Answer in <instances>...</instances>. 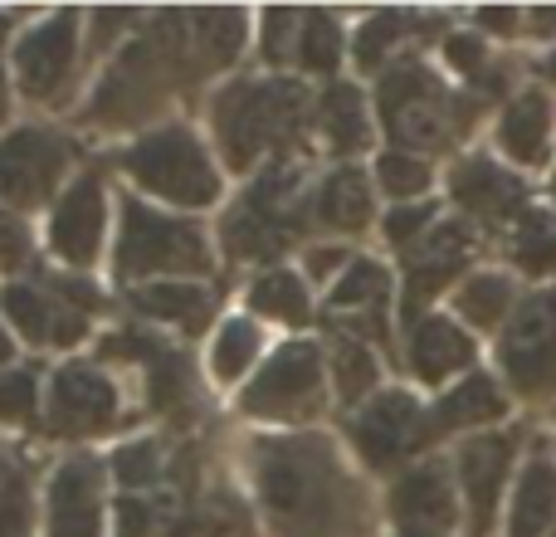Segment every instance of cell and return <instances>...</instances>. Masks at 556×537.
Masks as SVG:
<instances>
[{
  "instance_id": "cell-1",
  "label": "cell",
  "mask_w": 556,
  "mask_h": 537,
  "mask_svg": "<svg viewBox=\"0 0 556 537\" xmlns=\"http://www.w3.org/2000/svg\"><path fill=\"white\" fill-rule=\"evenodd\" d=\"M260 489L283 537H342V519H332L342 479L317 440L269 445L260 454Z\"/></svg>"
},
{
  "instance_id": "cell-2",
  "label": "cell",
  "mask_w": 556,
  "mask_h": 537,
  "mask_svg": "<svg viewBox=\"0 0 556 537\" xmlns=\"http://www.w3.org/2000/svg\"><path fill=\"white\" fill-rule=\"evenodd\" d=\"M303 117L307 98L288 78H250V84H230L215 98V137H220V152L235 172L283 147L303 127Z\"/></svg>"
},
{
  "instance_id": "cell-3",
  "label": "cell",
  "mask_w": 556,
  "mask_h": 537,
  "mask_svg": "<svg viewBox=\"0 0 556 537\" xmlns=\"http://www.w3.org/2000/svg\"><path fill=\"white\" fill-rule=\"evenodd\" d=\"M123 166L137 186H147L152 196H162L172 205H211L220 196V176H215L211 157L195 142L191 127H181V123L137 137L127 147Z\"/></svg>"
},
{
  "instance_id": "cell-4",
  "label": "cell",
  "mask_w": 556,
  "mask_h": 537,
  "mask_svg": "<svg viewBox=\"0 0 556 537\" xmlns=\"http://www.w3.org/2000/svg\"><path fill=\"white\" fill-rule=\"evenodd\" d=\"M473 103H454L450 93L440 88V78L430 74L425 64H401L386 74L381 84V117L391 127V137L401 147H410L420 157V147H440L450 142V127L469 123Z\"/></svg>"
},
{
  "instance_id": "cell-5",
  "label": "cell",
  "mask_w": 556,
  "mask_h": 537,
  "mask_svg": "<svg viewBox=\"0 0 556 537\" xmlns=\"http://www.w3.org/2000/svg\"><path fill=\"white\" fill-rule=\"evenodd\" d=\"M211 250L205 235L186 221L152 211L142 201H127L123 211V240H117V274L147 278V274H205Z\"/></svg>"
},
{
  "instance_id": "cell-6",
  "label": "cell",
  "mask_w": 556,
  "mask_h": 537,
  "mask_svg": "<svg viewBox=\"0 0 556 537\" xmlns=\"http://www.w3.org/2000/svg\"><path fill=\"white\" fill-rule=\"evenodd\" d=\"M498 362L513 391L542 401L556 391V284L538 288L513 308L508 327L498 337Z\"/></svg>"
},
{
  "instance_id": "cell-7",
  "label": "cell",
  "mask_w": 556,
  "mask_h": 537,
  "mask_svg": "<svg viewBox=\"0 0 556 537\" xmlns=\"http://www.w3.org/2000/svg\"><path fill=\"white\" fill-rule=\"evenodd\" d=\"M244 411L269 421H298L317 415L323 405V352L317 342H288L264 362V372L244 386Z\"/></svg>"
},
{
  "instance_id": "cell-8",
  "label": "cell",
  "mask_w": 556,
  "mask_h": 537,
  "mask_svg": "<svg viewBox=\"0 0 556 537\" xmlns=\"http://www.w3.org/2000/svg\"><path fill=\"white\" fill-rule=\"evenodd\" d=\"M74 162V142L49 127H25L0 142V201L10 205H39L54 196Z\"/></svg>"
},
{
  "instance_id": "cell-9",
  "label": "cell",
  "mask_w": 556,
  "mask_h": 537,
  "mask_svg": "<svg viewBox=\"0 0 556 537\" xmlns=\"http://www.w3.org/2000/svg\"><path fill=\"white\" fill-rule=\"evenodd\" d=\"M298 196H293V172H269L250 196L240 201V211L225 225V240L240 260H264V254L288 250V235L298 225Z\"/></svg>"
},
{
  "instance_id": "cell-10",
  "label": "cell",
  "mask_w": 556,
  "mask_h": 537,
  "mask_svg": "<svg viewBox=\"0 0 556 537\" xmlns=\"http://www.w3.org/2000/svg\"><path fill=\"white\" fill-rule=\"evenodd\" d=\"M356 450L366 454V464L386 470V464L405 460V454L425 450L434 440L430 415L420 411L410 391H381L362 415H356Z\"/></svg>"
},
{
  "instance_id": "cell-11",
  "label": "cell",
  "mask_w": 556,
  "mask_h": 537,
  "mask_svg": "<svg viewBox=\"0 0 556 537\" xmlns=\"http://www.w3.org/2000/svg\"><path fill=\"white\" fill-rule=\"evenodd\" d=\"M513 454H518V435H473V440L459 445V489L469 499V533L489 537L493 533V513H498V499L508 489V470Z\"/></svg>"
},
{
  "instance_id": "cell-12",
  "label": "cell",
  "mask_w": 556,
  "mask_h": 537,
  "mask_svg": "<svg viewBox=\"0 0 556 537\" xmlns=\"http://www.w3.org/2000/svg\"><path fill=\"white\" fill-rule=\"evenodd\" d=\"M74 45H78V15L59 10V15L39 20L15 49V74H20V93L49 103L64 88V78L74 74Z\"/></svg>"
},
{
  "instance_id": "cell-13",
  "label": "cell",
  "mask_w": 556,
  "mask_h": 537,
  "mask_svg": "<svg viewBox=\"0 0 556 537\" xmlns=\"http://www.w3.org/2000/svg\"><path fill=\"white\" fill-rule=\"evenodd\" d=\"M103 225H108V196L98 176H78L54 205V221H49V245L64 264H93L98 245H103Z\"/></svg>"
},
{
  "instance_id": "cell-14",
  "label": "cell",
  "mask_w": 556,
  "mask_h": 537,
  "mask_svg": "<svg viewBox=\"0 0 556 537\" xmlns=\"http://www.w3.org/2000/svg\"><path fill=\"white\" fill-rule=\"evenodd\" d=\"M469 254H473V235L464 230L459 221L434 225L420 245H410V250H405V260H410V278H405V317H415L420 303H430L450 278H459V268L469 264Z\"/></svg>"
},
{
  "instance_id": "cell-15",
  "label": "cell",
  "mask_w": 556,
  "mask_h": 537,
  "mask_svg": "<svg viewBox=\"0 0 556 537\" xmlns=\"http://www.w3.org/2000/svg\"><path fill=\"white\" fill-rule=\"evenodd\" d=\"M103 533V479L88 454L59 464L49 484V537H98Z\"/></svg>"
},
{
  "instance_id": "cell-16",
  "label": "cell",
  "mask_w": 556,
  "mask_h": 537,
  "mask_svg": "<svg viewBox=\"0 0 556 537\" xmlns=\"http://www.w3.org/2000/svg\"><path fill=\"white\" fill-rule=\"evenodd\" d=\"M117 415V391L93 366H64L49 386V425L54 435H93Z\"/></svg>"
},
{
  "instance_id": "cell-17",
  "label": "cell",
  "mask_w": 556,
  "mask_h": 537,
  "mask_svg": "<svg viewBox=\"0 0 556 537\" xmlns=\"http://www.w3.org/2000/svg\"><path fill=\"white\" fill-rule=\"evenodd\" d=\"M454 196H459L464 211H473L479 221H522L528 215V191L508 166L489 162V157H469V162L454 166Z\"/></svg>"
},
{
  "instance_id": "cell-18",
  "label": "cell",
  "mask_w": 556,
  "mask_h": 537,
  "mask_svg": "<svg viewBox=\"0 0 556 537\" xmlns=\"http://www.w3.org/2000/svg\"><path fill=\"white\" fill-rule=\"evenodd\" d=\"M391 513L405 528L420 533H450L459 519V499H454V479L444 464H420L391 489Z\"/></svg>"
},
{
  "instance_id": "cell-19",
  "label": "cell",
  "mask_w": 556,
  "mask_h": 537,
  "mask_svg": "<svg viewBox=\"0 0 556 537\" xmlns=\"http://www.w3.org/2000/svg\"><path fill=\"white\" fill-rule=\"evenodd\" d=\"M473 366V337L464 333L454 317H415L410 327V372L420 376L425 386L450 382L454 372H469Z\"/></svg>"
},
{
  "instance_id": "cell-20",
  "label": "cell",
  "mask_w": 556,
  "mask_h": 537,
  "mask_svg": "<svg viewBox=\"0 0 556 537\" xmlns=\"http://www.w3.org/2000/svg\"><path fill=\"white\" fill-rule=\"evenodd\" d=\"M498 147L513 157L518 166H542L552 152V103L547 93L528 88L518 93L498 117Z\"/></svg>"
},
{
  "instance_id": "cell-21",
  "label": "cell",
  "mask_w": 556,
  "mask_h": 537,
  "mask_svg": "<svg viewBox=\"0 0 556 537\" xmlns=\"http://www.w3.org/2000/svg\"><path fill=\"white\" fill-rule=\"evenodd\" d=\"M508 415V401H503L498 382L483 372L464 376L454 391H444L430 411V430L434 435H450V430H479V425H493Z\"/></svg>"
},
{
  "instance_id": "cell-22",
  "label": "cell",
  "mask_w": 556,
  "mask_h": 537,
  "mask_svg": "<svg viewBox=\"0 0 556 537\" xmlns=\"http://www.w3.org/2000/svg\"><path fill=\"white\" fill-rule=\"evenodd\" d=\"M5 313H10V323L20 327V337H25V342H59V347H68V342H78V337H84V317H78V313H59V308L49 303L39 288H25V284H10L5 288Z\"/></svg>"
},
{
  "instance_id": "cell-23",
  "label": "cell",
  "mask_w": 556,
  "mask_h": 537,
  "mask_svg": "<svg viewBox=\"0 0 556 537\" xmlns=\"http://www.w3.org/2000/svg\"><path fill=\"white\" fill-rule=\"evenodd\" d=\"M556 533V464L532 460L513 494L508 537H552Z\"/></svg>"
},
{
  "instance_id": "cell-24",
  "label": "cell",
  "mask_w": 556,
  "mask_h": 537,
  "mask_svg": "<svg viewBox=\"0 0 556 537\" xmlns=\"http://www.w3.org/2000/svg\"><path fill=\"white\" fill-rule=\"evenodd\" d=\"M317 127L327 133L332 152H342V157L371 147V123H366L362 93H356L352 84H332V88H327L323 103H317Z\"/></svg>"
},
{
  "instance_id": "cell-25",
  "label": "cell",
  "mask_w": 556,
  "mask_h": 537,
  "mask_svg": "<svg viewBox=\"0 0 556 537\" xmlns=\"http://www.w3.org/2000/svg\"><path fill=\"white\" fill-rule=\"evenodd\" d=\"M317 221L332 225V230H346V235L371 225V186H366V176L352 172V166L327 176L323 191H317Z\"/></svg>"
},
{
  "instance_id": "cell-26",
  "label": "cell",
  "mask_w": 556,
  "mask_h": 537,
  "mask_svg": "<svg viewBox=\"0 0 556 537\" xmlns=\"http://www.w3.org/2000/svg\"><path fill=\"white\" fill-rule=\"evenodd\" d=\"M513 298H518V288H513L508 274H473L459 284V294H454V308H459V317L469 327H479V333H493V327H508L513 317Z\"/></svg>"
},
{
  "instance_id": "cell-27",
  "label": "cell",
  "mask_w": 556,
  "mask_h": 537,
  "mask_svg": "<svg viewBox=\"0 0 556 537\" xmlns=\"http://www.w3.org/2000/svg\"><path fill=\"white\" fill-rule=\"evenodd\" d=\"M132 303L142 308V313L162 317V323H181V327H201L205 317H211V294H205L201 284H186V278H176V284L137 288Z\"/></svg>"
},
{
  "instance_id": "cell-28",
  "label": "cell",
  "mask_w": 556,
  "mask_h": 537,
  "mask_svg": "<svg viewBox=\"0 0 556 537\" xmlns=\"http://www.w3.org/2000/svg\"><path fill=\"white\" fill-rule=\"evenodd\" d=\"M250 303L260 308L264 317H278V323H307V284L288 268H274L260 284L250 288Z\"/></svg>"
},
{
  "instance_id": "cell-29",
  "label": "cell",
  "mask_w": 556,
  "mask_h": 537,
  "mask_svg": "<svg viewBox=\"0 0 556 537\" xmlns=\"http://www.w3.org/2000/svg\"><path fill=\"white\" fill-rule=\"evenodd\" d=\"M254 357H260V327H254L250 317H230L211 347V372L220 376V382H240Z\"/></svg>"
},
{
  "instance_id": "cell-30",
  "label": "cell",
  "mask_w": 556,
  "mask_h": 537,
  "mask_svg": "<svg viewBox=\"0 0 556 537\" xmlns=\"http://www.w3.org/2000/svg\"><path fill=\"white\" fill-rule=\"evenodd\" d=\"M298 64L313 74H332L342 64V29L327 10H303V35H298Z\"/></svg>"
},
{
  "instance_id": "cell-31",
  "label": "cell",
  "mask_w": 556,
  "mask_h": 537,
  "mask_svg": "<svg viewBox=\"0 0 556 537\" xmlns=\"http://www.w3.org/2000/svg\"><path fill=\"white\" fill-rule=\"evenodd\" d=\"M513 260L528 274H556V221L542 211H528L513 230Z\"/></svg>"
},
{
  "instance_id": "cell-32",
  "label": "cell",
  "mask_w": 556,
  "mask_h": 537,
  "mask_svg": "<svg viewBox=\"0 0 556 537\" xmlns=\"http://www.w3.org/2000/svg\"><path fill=\"white\" fill-rule=\"evenodd\" d=\"M386 268L381 264H352L342 278H337V288H332V308L337 313H352V308H362V313H371V308H381V298H386Z\"/></svg>"
},
{
  "instance_id": "cell-33",
  "label": "cell",
  "mask_w": 556,
  "mask_h": 537,
  "mask_svg": "<svg viewBox=\"0 0 556 537\" xmlns=\"http://www.w3.org/2000/svg\"><path fill=\"white\" fill-rule=\"evenodd\" d=\"M410 25H415V20L401 15V10H381L376 20H366L362 35H356V64H362V68H381V59L401 45V35Z\"/></svg>"
},
{
  "instance_id": "cell-34",
  "label": "cell",
  "mask_w": 556,
  "mask_h": 537,
  "mask_svg": "<svg viewBox=\"0 0 556 537\" xmlns=\"http://www.w3.org/2000/svg\"><path fill=\"white\" fill-rule=\"evenodd\" d=\"M376 182H381L386 196L410 201V196H420L425 186H430V162L415 152H386L381 162H376Z\"/></svg>"
},
{
  "instance_id": "cell-35",
  "label": "cell",
  "mask_w": 556,
  "mask_h": 537,
  "mask_svg": "<svg viewBox=\"0 0 556 537\" xmlns=\"http://www.w3.org/2000/svg\"><path fill=\"white\" fill-rule=\"evenodd\" d=\"M376 376H381L376 357L366 352L356 337H342V342H337V391H342V401H362L376 386Z\"/></svg>"
},
{
  "instance_id": "cell-36",
  "label": "cell",
  "mask_w": 556,
  "mask_h": 537,
  "mask_svg": "<svg viewBox=\"0 0 556 537\" xmlns=\"http://www.w3.org/2000/svg\"><path fill=\"white\" fill-rule=\"evenodd\" d=\"M35 411V372H0V421H29Z\"/></svg>"
},
{
  "instance_id": "cell-37",
  "label": "cell",
  "mask_w": 556,
  "mask_h": 537,
  "mask_svg": "<svg viewBox=\"0 0 556 537\" xmlns=\"http://www.w3.org/2000/svg\"><path fill=\"white\" fill-rule=\"evenodd\" d=\"M298 35H303V10H269L264 15V54L269 59L298 54Z\"/></svg>"
},
{
  "instance_id": "cell-38",
  "label": "cell",
  "mask_w": 556,
  "mask_h": 537,
  "mask_svg": "<svg viewBox=\"0 0 556 537\" xmlns=\"http://www.w3.org/2000/svg\"><path fill=\"white\" fill-rule=\"evenodd\" d=\"M430 225H434V205H401V211L386 215V235H391V245H401V250L420 245Z\"/></svg>"
},
{
  "instance_id": "cell-39",
  "label": "cell",
  "mask_w": 556,
  "mask_h": 537,
  "mask_svg": "<svg viewBox=\"0 0 556 537\" xmlns=\"http://www.w3.org/2000/svg\"><path fill=\"white\" fill-rule=\"evenodd\" d=\"M113 474L127 484V489H142V484L156 479V450L152 445H127V450H117Z\"/></svg>"
},
{
  "instance_id": "cell-40",
  "label": "cell",
  "mask_w": 556,
  "mask_h": 537,
  "mask_svg": "<svg viewBox=\"0 0 556 537\" xmlns=\"http://www.w3.org/2000/svg\"><path fill=\"white\" fill-rule=\"evenodd\" d=\"M0 537H29V499L15 479L0 489Z\"/></svg>"
},
{
  "instance_id": "cell-41",
  "label": "cell",
  "mask_w": 556,
  "mask_h": 537,
  "mask_svg": "<svg viewBox=\"0 0 556 537\" xmlns=\"http://www.w3.org/2000/svg\"><path fill=\"white\" fill-rule=\"evenodd\" d=\"M152 391H156V405H172L176 396H186L191 391V372H186L176 357H162L156 362V382H152Z\"/></svg>"
},
{
  "instance_id": "cell-42",
  "label": "cell",
  "mask_w": 556,
  "mask_h": 537,
  "mask_svg": "<svg viewBox=\"0 0 556 537\" xmlns=\"http://www.w3.org/2000/svg\"><path fill=\"white\" fill-rule=\"evenodd\" d=\"M444 59H450L459 74H479V68L489 64V49H483L479 35H450V45H444Z\"/></svg>"
},
{
  "instance_id": "cell-43",
  "label": "cell",
  "mask_w": 556,
  "mask_h": 537,
  "mask_svg": "<svg viewBox=\"0 0 556 537\" xmlns=\"http://www.w3.org/2000/svg\"><path fill=\"white\" fill-rule=\"evenodd\" d=\"M29 254V235L10 205H0V264H20Z\"/></svg>"
},
{
  "instance_id": "cell-44",
  "label": "cell",
  "mask_w": 556,
  "mask_h": 537,
  "mask_svg": "<svg viewBox=\"0 0 556 537\" xmlns=\"http://www.w3.org/2000/svg\"><path fill=\"white\" fill-rule=\"evenodd\" d=\"M152 528V509H147L142 499H123L117 503V533L123 537H147Z\"/></svg>"
},
{
  "instance_id": "cell-45",
  "label": "cell",
  "mask_w": 556,
  "mask_h": 537,
  "mask_svg": "<svg viewBox=\"0 0 556 537\" xmlns=\"http://www.w3.org/2000/svg\"><path fill=\"white\" fill-rule=\"evenodd\" d=\"M479 25H483V29H498V35H513V29H518V10L489 5V10H479Z\"/></svg>"
},
{
  "instance_id": "cell-46",
  "label": "cell",
  "mask_w": 556,
  "mask_h": 537,
  "mask_svg": "<svg viewBox=\"0 0 556 537\" xmlns=\"http://www.w3.org/2000/svg\"><path fill=\"white\" fill-rule=\"evenodd\" d=\"M528 25H532V35H556V10L552 5L547 10H532Z\"/></svg>"
},
{
  "instance_id": "cell-47",
  "label": "cell",
  "mask_w": 556,
  "mask_h": 537,
  "mask_svg": "<svg viewBox=\"0 0 556 537\" xmlns=\"http://www.w3.org/2000/svg\"><path fill=\"white\" fill-rule=\"evenodd\" d=\"M542 78H552V84H556V49H552L547 59H542Z\"/></svg>"
},
{
  "instance_id": "cell-48",
  "label": "cell",
  "mask_w": 556,
  "mask_h": 537,
  "mask_svg": "<svg viewBox=\"0 0 556 537\" xmlns=\"http://www.w3.org/2000/svg\"><path fill=\"white\" fill-rule=\"evenodd\" d=\"M5 362H10V333L0 327V366H5Z\"/></svg>"
},
{
  "instance_id": "cell-49",
  "label": "cell",
  "mask_w": 556,
  "mask_h": 537,
  "mask_svg": "<svg viewBox=\"0 0 556 537\" xmlns=\"http://www.w3.org/2000/svg\"><path fill=\"white\" fill-rule=\"evenodd\" d=\"M5 103H10L5 98V74H0V123H5Z\"/></svg>"
},
{
  "instance_id": "cell-50",
  "label": "cell",
  "mask_w": 556,
  "mask_h": 537,
  "mask_svg": "<svg viewBox=\"0 0 556 537\" xmlns=\"http://www.w3.org/2000/svg\"><path fill=\"white\" fill-rule=\"evenodd\" d=\"M401 537H444V533H420V528H405Z\"/></svg>"
},
{
  "instance_id": "cell-51",
  "label": "cell",
  "mask_w": 556,
  "mask_h": 537,
  "mask_svg": "<svg viewBox=\"0 0 556 537\" xmlns=\"http://www.w3.org/2000/svg\"><path fill=\"white\" fill-rule=\"evenodd\" d=\"M5 35H10V15H0V45H5Z\"/></svg>"
},
{
  "instance_id": "cell-52",
  "label": "cell",
  "mask_w": 556,
  "mask_h": 537,
  "mask_svg": "<svg viewBox=\"0 0 556 537\" xmlns=\"http://www.w3.org/2000/svg\"><path fill=\"white\" fill-rule=\"evenodd\" d=\"M5 484H10V479H5V460H0V489H5Z\"/></svg>"
},
{
  "instance_id": "cell-53",
  "label": "cell",
  "mask_w": 556,
  "mask_h": 537,
  "mask_svg": "<svg viewBox=\"0 0 556 537\" xmlns=\"http://www.w3.org/2000/svg\"><path fill=\"white\" fill-rule=\"evenodd\" d=\"M552 221H556V191H552Z\"/></svg>"
},
{
  "instance_id": "cell-54",
  "label": "cell",
  "mask_w": 556,
  "mask_h": 537,
  "mask_svg": "<svg viewBox=\"0 0 556 537\" xmlns=\"http://www.w3.org/2000/svg\"><path fill=\"white\" fill-rule=\"evenodd\" d=\"M552 537H556V533H552Z\"/></svg>"
}]
</instances>
